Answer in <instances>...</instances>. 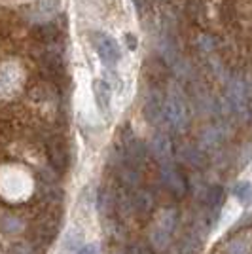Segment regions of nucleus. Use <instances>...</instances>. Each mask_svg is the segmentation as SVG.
Returning a JSON list of instances; mask_svg holds the SVG:
<instances>
[{"mask_svg": "<svg viewBox=\"0 0 252 254\" xmlns=\"http://www.w3.org/2000/svg\"><path fill=\"white\" fill-rule=\"evenodd\" d=\"M175 224H177V211L169 209L161 214L158 226L154 228V233H152V241L158 249H163L167 247L169 239H171V233L175 230Z\"/></svg>", "mask_w": 252, "mask_h": 254, "instance_id": "obj_2", "label": "nucleus"}, {"mask_svg": "<svg viewBox=\"0 0 252 254\" xmlns=\"http://www.w3.org/2000/svg\"><path fill=\"white\" fill-rule=\"evenodd\" d=\"M10 254H36V253H34V247L31 243H17L11 247Z\"/></svg>", "mask_w": 252, "mask_h": 254, "instance_id": "obj_14", "label": "nucleus"}, {"mask_svg": "<svg viewBox=\"0 0 252 254\" xmlns=\"http://www.w3.org/2000/svg\"><path fill=\"white\" fill-rule=\"evenodd\" d=\"M152 154L154 158L158 159L161 165H169L171 159H173V146H171V140L167 135L159 133L152 138Z\"/></svg>", "mask_w": 252, "mask_h": 254, "instance_id": "obj_4", "label": "nucleus"}, {"mask_svg": "<svg viewBox=\"0 0 252 254\" xmlns=\"http://www.w3.org/2000/svg\"><path fill=\"white\" fill-rule=\"evenodd\" d=\"M93 93H95L97 106H99L103 112H108V110H110V101H112V89H110V84L105 82V80H95Z\"/></svg>", "mask_w": 252, "mask_h": 254, "instance_id": "obj_5", "label": "nucleus"}, {"mask_svg": "<svg viewBox=\"0 0 252 254\" xmlns=\"http://www.w3.org/2000/svg\"><path fill=\"white\" fill-rule=\"evenodd\" d=\"M161 182H163L165 188L173 191L175 195H184V191H186V180H184V177L177 171V167H173L171 163H169V165H163V169H161Z\"/></svg>", "mask_w": 252, "mask_h": 254, "instance_id": "obj_3", "label": "nucleus"}, {"mask_svg": "<svg viewBox=\"0 0 252 254\" xmlns=\"http://www.w3.org/2000/svg\"><path fill=\"white\" fill-rule=\"evenodd\" d=\"M154 207V197L148 190H137L133 193V211L146 214Z\"/></svg>", "mask_w": 252, "mask_h": 254, "instance_id": "obj_6", "label": "nucleus"}, {"mask_svg": "<svg viewBox=\"0 0 252 254\" xmlns=\"http://www.w3.org/2000/svg\"><path fill=\"white\" fill-rule=\"evenodd\" d=\"M235 195H237V199L245 205H252V184L249 182H241V184H237L235 186Z\"/></svg>", "mask_w": 252, "mask_h": 254, "instance_id": "obj_11", "label": "nucleus"}, {"mask_svg": "<svg viewBox=\"0 0 252 254\" xmlns=\"http://www.w3.org/2000/svg\"><path fill=\"white\" fill-rule=\"evenodd\" d=\"M180 254H197V243L195 239H186L182 249H180Z\"/></svg>", "mask_w": 252, "mask_h": 254, "instance_id": "obj_15", "label": "nucleus"}, {"mask_svg": "<svg viewBox=\"0 0 252 254\" xmlns=\"http://www.w3.org/2000/svg\"><path fill=\"white\" fill-rule=\"evenodd\" d=\"M74 254H99V249H97V245H85V247H82L80 251H76Z\"/></svg>", "mask_w": 252, "mask_h": 254, "instance_id": "obj_16", "label": "nucleus"}, {"mask_svg": "<svg viewBox=\"0 0 252 254\" xmlns=\"http://www.w3.org/2000/svg\"><path fill=\"white\" fill-rule=\"evenodd\" d=\"M222 199H224V190L222 186H212L207 191V205H209L210 211H218L222 205Z\"/></svg>", "mask_w": 252, "mask_h": 254, "instance_id": "obj_9", "label": "nucleus"}, {"mask_svg": "<svg viewBox=\"0 0 252 254\" xmlns=\"http://www.w3.org/2000/svg\"><path fill=\"white\" fill-rule=\"evenodd\" d=\"M182 158L188 161L189 165H193V167H203V163H205V159H203V154H199L197 150H182Z\"/></svg>", "mask_w": 252, "mask_h": 254, "instance_id": "obj_12", "label": "nucleus"}, {"mask_svg": "<svg viewBox=\"0 0 252 254\" xmlns=\"http://www.w3.org/2000/svg\"><path fill=\"white\" fill-rule=\"evenodd\" d=\"M131 254H150V251H148L146 247H142V245H137V247H133Z\"/></svg>", "mask_w": 252, "mask_h": 254, "instance_id": "obj_17", "label": "nucleus"}, {"mask_svg": "<svg viewBox=\"0 0 252 254\" xmlns=\"http://www.w3.org/2000/svg\"><path fill=\"white\" fill-rule=\"evenodd\" d=\"M89 40L93 44L95 52L99 53V57L103 59V63H106L108 66H114V64L122 59L120 46H118V42H116L110 34H105V32H91V34H89Z\"/></svg>", "mask_w": 252, "mask_h": 254, "instance_id": "obj_1", "label": "nucleus"}, {"mask_svg": "<svg viewBox=\"0 0 252 254\" xmlns=\"http://www.w3.org/2000/svg\"><path fill=\"white\" fill-rule=\"evenodd\" d=\"M165 118L173 127H180L182 124V106L177 99H171L165 106Z\"/></svg>", "mask_w": 252, "mask_h": 254, "instance_id": "obj_8", "label": "nucleus"}, {"mask_svg": "<svg viewBox=\"0 0 252 254\" xmlns=\"http://www.w3.org/2000/svg\"><path fill=\"white\" fill-rule=\"evenodd\" d=\"M127 158L131 161V165H138L144 161V146L138 142V140H133L131 146L127 148Z\"/></svg>", "mask_w": 252, "mask_h": 254, "instance_id": "obj_10", "label": "nucleus"}, {"mask_svg": "<svg viewBox=\"0 0 252 254\" xmlns=\"http://www.w3.org/2000/svg\"><path fill=\"white\" fill-rule=\"evenodd\" d=\"M228 254H247V243L241 239H235L228 245Z\"/></svg>", "mask_w": 252, "mask_h": 254, "instance_id": "obj_13", "label": "nucleus"}, {"mask_svg": "<svg viewBox=\"0 0 252 254\" xmlns=\"http://www.w3.org/2000/svg\"><path fill=\"white\" fill-rule=\"evenodd\" d=\"M116 201H118V197H116L114 193L105 186L103 190L99 191V197H97V203H99V211H101V214L110 216V214L116 211Z\"/></svg>", "mask_w": 252, "mask_h": 254, "instance_id": "obj_7", "label": "nucleus"}]
</instances>
